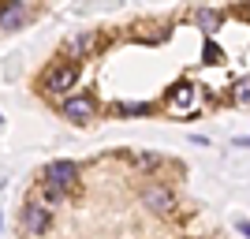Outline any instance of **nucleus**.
Masks as SVG:
<instances>
[{
	"mask_svg": "<svg viewBox=\"0 0 250 239\" xmlns=\"http://www.w3.org/2000/svg\"><path fill=\"white\" fill-rule=\"evenodd\" d=\"M131 165L142 168V172H149V168L161 165V157H157V153H131Z\"/></svg>",
	"mask_w": 250,
	"mask_h": 239,
	"instance_id": "9d476101",
	"label": "nucleus"
},
{
	"mask_svg": "<svg viewBox=\"0 0 250 239\" xmlns=\"http://www.w3.org/2000/svg\"><path fill=\"white\" fill-rule=\"evenodd\" d=\"M142 202H146L153 213H172V195H168L165 187H149L146 195H142Z\"/></svg>",
	"mask_w": 250,
	"mask_h": 239,
	"instance_id": "423d86ee",
	"label": "nucleus"
},
{
	"mask_svg": "<svg viewBox=\"0 0 250 239\" xmlns=\"http://www.w3.org/2000/svg\"><path fill=\"white\" fill-rule=\"evenodd\" d=\"M206 60H209V64H217V60H220V49H217V45H213V42L206 45Z\"/></svg>",
	"mask_w": 250,
	"mask_h": 239,
	"instance_id": "4468645a",
	"label": "nucleus"
},
{
	"mask_svg": "<svg viewBox=\"0 0 250 239\" xmlns=\"http://www.w3.org/2000/svg\"><path fill=\"white\" fill-rule=\"evenodd\" d=\"M235 101L250 109V79H239V83H235Z\"/></svg>",
	"mask_w": 250,
	"mask_h": 239,
	"instance_id": "9b49d317",
	"label": "nucleus"
},
{
	"mask_svg": "<svg viewBox=\"0 0 250 239\" xmlns=\"http://www.w3.org/2000/svg\"><path fill=\"white\" fill-rule=\"evenodd\" d=\"M239 232H243V236H250V224H247V220H243V224H239Z\"/></svg>",
	"mask_w": 250,
	"mask_h": 239,
	"instance_id": "2eb2a0df",
	"label": "nucleus"
},
{
	"mask_svg": "<svg viewBox=\"0 0 250 239\" xmlns=\"http://www.w3.org/2000/svg\"><path fill=\"white\" fill-rule=\"evenodd\" d=\"M116 112H120V116H146L149 105L146 101H135V105H131V101H120V105H116Z\"/></svg>",
	"mask_w": 250,
	"mask_h": 239,
	"instance_id": "1a4fd4ad",
	"label": "nucleus"
},
{
	"mask_svg": "<svg viewBox=\"0 0 250 239\" xmlns=\"http://www.w3.org/2000/svg\"><path fill=\"white\" fill-rule=\"evenodd\" d=\"M63 116L75 120V124H86L94 116V101L90 97H71V101H63Z\"/></svg>",
	"mask_w": 250,
	"mask_h": 239,
	"instance_id": "20e7f679",
	"label": "nucleus"
},
{
	"mask_svg": "<svg viewBox=\"0 0 250 239\" xmlns=\"http://www.w3.org/2000/svg\"><path fill=\"white\" fill-rule=\"evenodd\" d=\"M235 146H250V135H247V138H239V142H235Z\"/></svg>",
	"mask_w": 250,
	"mask_h": 239,
	"instance_id": "dca6fc26",
	"label": "nucleus"
},
{
	"mask_svg": "<svg viewBox=\"0 0 250 239\" xmlns=\"http://www.w3.org/2000/svg\"><path fill=\"white\" fill-rule=\"evenodd\" d=\"M22 224H26L30 236H45V228H49V209H45V206H26Z\"/></svg>",
	"mask_w": 250,
	"mask_h": 239,
	"instance_id": "7ed1b4c3",
	"label": "nucleus"
},
{
	"mask_svg": "<svg viewBox=\"0 0 250 239\" xmlns=\"http://www.w3.org/2000/svg\"><path fill=\"white\" fill-rule=\"evenodd\" d=\"M90 45H94V38H71V52H75V56L90 52Z\"/></svg>",
	"mask_w": 250,
	"mask_h": 239,
	"instance_id": "ddd939ff",
	"label": "nucleus"
},
{
	"mask_svg": "<svg viewBox=\"0 0 250 239\" xmlns=\"http://www.w3.org/2000/svg\"><path fill=\"white\" fill-rule=\"evenodd\" d=\"M0 26H4V30L22 26V4L19 0H4V4H0Z\"/></svg>",
	"mask_w": 250,
	"mask_h": 239,
	"instance_id": "39448f33",
	"label": "nucleus"
},
{
	"mask_svg": "<svg viewBox=\"0 0 250 239\" xmlns=\"http://www.w3.org/2000/svg\"><path fill=\"white\" fill-rule=\"evenodd\" d=\"M75 176H79V168H75V161H52L49 168H45V179H52V183H60V187H71Z\"/></svg>",
	"mask_w": 250,
	"mask_h": 239,
	"instance_id": "f03ea898",
	"label": "nucleus"
},
{
	"mask_svg": "<svg viewBox=\"0 0 250 239\" xmlns=\"http://www.w3.org/2000/svg\"><path fill=\"white\" fill-rule=\"evenodd\" d=\"M194 19H198V26H202L206 34H217V30H220V22H224V19H220V11H209V8H202Z\"/></svg>",
	"mask_w": 250,
	"mask_h": 239,
	"instance_id": "0eeeda50",
	"label": "nucleus"
},
{
	"mask_svg": "<svg viewBox=\"0 0 250 239\" xmlns=\"http://www.w3.org/2000/svg\"><path fill=\"white\" fill-rule=\"evenodd\" d=\"M75 83H79V67H71V64L52 67V71L42 79V86H45V90H52V94H67V90H75Z\"/></svg>",
	"mask_w": 250,
	"mask_h": 239,
	"instance_id": "f257e3e1",
	"label": "nucleus"
},
{
	"mask_svg": "<svg viewBox=\"0 0 250 239\" xmlns=\"http://www.w3.org/2000/svg\"><path fill=\"white\" fill-rule=\"evenodd\" d=\"M172 105H176V109H190V105H194V86L179 83L176 90H172Z\"/></svg>",
	"mask_w": 250,
	"mask_h": 239,
	"instance_id": "6e6552de",
	"label": "nucleus"
},
{
	"mask_svg": "<svg viewBox=\"0 0 250 239\" xmlns=\"http://www.w3.org/2000/svg\"><path fill=\"white\" fill-rule=\"evenodd\" d=\"M63 191H67V187H60V183L45 179V198H49V202H60V198H63Z\"/></svg>",
	"mask_w": 250,
	"mask_h": 239,
	"instance_id": "f8f14e48",
	"label": "nucleus"
}]
</instances>
